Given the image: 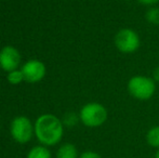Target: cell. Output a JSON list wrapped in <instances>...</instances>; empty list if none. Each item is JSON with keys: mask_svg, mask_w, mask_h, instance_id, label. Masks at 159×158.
<instances>
[{"mask_svg": "<svg viewBox=\"0 0 159 158\" xmlns=\"http://www.w3.org/2000/svg\"><path fill=\"white\" fill-rule=\"evenodd\" d=\"M80 120V117L79 115L75 114L73 112H69L67 114H65L64 118H63V124L64 126H67V127H74L78 124V121Z\"/></svg>", "mask_w": 159, "mask_h": 158, "instance_id": "13", "label": "cell"}, {"mask_svg": "<svg viewBox=\"0 0 159 158\" xmlns=\"http://www.w3.org/2000/svg\"><path fill=\"white\" fill-rule=\"evenodd\" d=\"M79 158H102L100 154H98L94 151H86L79 155Z\"/></svg>", "mask_w": 159, "mask_h": 158, "instance_id": "14", "label": "cell"}, {"mask_svg": "<svg viewBox=\"0 0 159 158\" xmlns=\"http://www.w3.org/2000/svg\"><path fill=\"white\" fill-rule=\"evenodd\" d=\"M21 63V54L19 50L12 46H7L0 50V67L10 73L17 70Z\"/></svg>", "mask_w": 159, "mask_h": 158, "instance_id": "6", "label": "cell"}, {"mask_svg": "<svg viewBox=\"0 0 159 158\" xmlns=\"http://www.w3.org/2000/svg\"><path fill=\"white\" fill-rule=\"evenodd\" d=\"M80 121L89 128H98L106 122L108 112L103 104L90 102L84 104L79 113Z\"/></svg>", "mask_w": 159, "mask_h": 158, "instance_id": "3", "label": "cell"}, {"mask_svg": "<svg viewBox=\"0 0 159 158\" xmlns=\"http://www.w3.org/2000/svg\"><path fill=\"white\" fill-rule=\"evenodd\" d=\"M139 3L146 7H155L159 2V0H138Z\"/></svg>", "mask_w": 159, "mask_h": 158, "instance_id": "15", "label": "cell"}, {"mask_svg": "<svg viewBox=\"0 0 159 158\" xmlns=\"http://www.w3.org/2000/svg\"><path fill=\"white\" fill-rule=\"evenodd\" d=\"M35 135L44 146H54L61 142L64 134V124L55 115L43 114L36 120Z\"/></svg>", "mask_w": 159, "mask_h": 158, "instance_id": "1", "label": "cell"}, {"mask_svg": "<svg viewBox=\"0 0 159 158\" xmlns=\"http://www.w3.org/2000/svg\"><path fill=\"white\" fill-rule=\"evenodd\" d=\"M24 75V80L27 82H38L43 79L46 75V66L38 60H30L21 68Z\"/></svg>", "mask_w": 159, "mask_h": 158, "instance_id": "7", "label": "cell"}, {"mask_svg": "<svg viewBox=\"0 0 159 158\" xmlns=\"http://www.w3.org/2000/svg\"><path fill=\"white\" fill-rule=\"evenodd\" d=\"M7 79L11 84H19L24 80V75L21 70H15L9 73Z\"/></svg>", "mask_w": 159, "mask_h": 158, "instance_id": "12", "label": "cell"}, {"mask_svg": "<svg viewBox=\"0 0 159 158\" xmlns=\"http://www.w3.org/2000/svg\"><path fill=\"white\" fill-rule=\"evenodd\" d=\"M145 19L152 25L159 26V8L158 7H151L145 13Z\"/></svg>", "mask_w": 159, "mask_h": 158, "instance_id": "11", "label": "cell"}, {"mask_svg": "<svg viewBox=\"0 0 159 158\" xmlns=\"http://www.w3.org/2000/svg\"><path fill=\"white\" fill-rule=\"evenodd\" d=\"M146 142L149 146L159 150V124L154 126L147 131Z\"/></svg>", "mask_w": 159, "mask_h": 158, "instance_id": "10", "label": "cell"}, {"mask_svg": "<svg viewBox=\"0 0 159 158\" xmlns=\"http://www.w3.org/2000/svg\"><path fill=\"white\" fill-rule=\"evenodd\" d=\"M10 132L13 140L20 144H25L32 140L35 133V127L30 118L25 116H17L12 120Z\"/></svg>", "mask_w": 159, "mask_h": 158, "instance_id": "5", "label": "cell"}, {"mask_svg": "<svg viewBox=\"0 0 159 158\" xmlns=\"http://www.w3.org/2000/svg\"><path fill=\"white\" fill-rule=\"evenodd\" d=\"M127 90L134 99L139 101H147L155 94L156 82L152 77L135 75L129 79L127 84Z\"/></svg>", "mask_w": 159, "mask_h": 158, "instance_id": "2", "label": "cell"}, {"mask_svg": "<svg viewBox=\"0 0 159 158\" xmlns=\"http://www.w3.org/2000/svg\"><path fill=\"white\" fill-rule=\"evenodd\" d=\"M155 158H159V150L156 152V154H155Z\"/></svg>", "mask_w": 159, "mask_h": 158, "instance_id": "17", "label": "cell"}, {"mask_svg": "<svg viewBox=\"0 0 159 158\" xmlns=\"http://www.w3.org/2000/svg\"><path fill=\"white\" fill-rule=\"evenodd\" d=\"M51 152L44 145H37L30 148L27 154V158H51Z\"/></svg>", "mask_w": 159, "mask_h": 158, "instance_id": "9", "label": "cell"}, {"mask_svg": "<svg viewBox=\"0 0 159 158\" xmlns=\"http://www.w3.org/2000/svg\"><path fill=\"white\" fill-rule=\"evenodd\" d=\"M57 158H79L77 147L71 143L63 144L57 151Z\"/></svg>", "mask_w": 159, "mask_h": 158, "instance_id": "8", "label": "cell"}, {"mask_svg": "<svg viewBox=\"0 0 159 158\" xmlns=\"http://www.w3.org/2000/svg\"><path fill=\"white\" fill-rule=\"evenodd\" d=\"M114 43L119 52L124 54H132L141 47V38L132 28H121L116 33Z\"/></svg>", "mask_w": 159, "mask_h": 158, "instance_id": "4", "label": "cell"}, {"mask_svg": "<svg viewBox=\"0 0 159 158\" xmlns=\"http://www.w3.org/2000/svg\"><path fill=\"white\" fill-rule=\"evenodd\" d=\"M152 78L155 80V82H159V66L154 68L153 75H152Z\"/></svg>", "mask_w": 159, "mask_h": 158, "instance_id": "16", "label": "cell"}, {"mask_svg": "<svg viewBox=\"0 0 159 158\" xmlns=\"http://www.w3.org/2000/svg\"><path fill=\"white\" fill-rule=\"evenodd\" d=\"M127 1H129V0H127Z\"/></svg>", "mask_w": 159, "mask_h": 158, "instance_id": "18", "label": "cell"}]
</instances>
